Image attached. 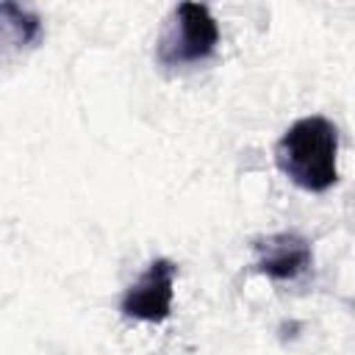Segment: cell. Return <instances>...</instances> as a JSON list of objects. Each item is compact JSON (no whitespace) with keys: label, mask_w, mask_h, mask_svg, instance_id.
I'll return each mask as SVG.
<instances>
[{"label":"cell","mask_w":355,"mask_h":355,"mask_svg":"<svg viewBox=\"0 0 355 355\" xmlns=\"http://www.w3.org/2000/svg\"><path fill=\"white\" fill-rule=\"evenodd\" d=\"M338 147L336 122L322 114L302 116L277 139L275 164L297 189L322 194L338 183Z\"/></svg>","instance_id":"obj_1"},{"label":"cell","mask_w":355,"mask_h":355,"mask_svg":"<svg viewBox=\"0 0 355 355\" xmlns=\"http://www.w3.org/2000/svg\"><path fill=\"white\" fill-rule=\"evenodd\" d=\"M219 47V25L205 3H178L158 36V61L186 67L208 61Z\"/></svg>","instance_id":"obj_2"},{"label":"cell","mask_w":355,"mask_h":355,"mask_svg":"<svg viewBox=\"0 0 355 355\" xmlns=\"http://www.w3.org/2000/svg\"><path fill=\"white\" fill-rule=\"evenodd\" d=\"M175 277H178V266L169 258L150 261V266L139 275V280L125 288L119 300L122 316L147 324L166 322L175 300Z\"/></svg>","instance_id":"obj_3"},{"label":"cell","mask_w":355,"mask_h":355,"mask_svg":"<svg viewBox=\"0 0 355 355\" xmlns=\"http://www.w3.org/2000/svg\"><path fill=\"white\" fill-rule=\"evenodd\" d=\"M313 266L311 241L297 230L269 233L252 241V269L275 283H288Z\"/></svg>","instance_id":"obj_4"},{"label":"cell","mask_w":355,"mask_h":355,"mask_svg":"<svg viewBox=\"0 0 355 355\" xmlns=\"http://www.w3.org/2000/svg\"><path fill=\"white\" fill-rule=\"evenodd\" d=\"M44 39L42 17L19 3H0V53L33 50Z\"/></svg>","instance_id":"obj_5"}]
</instances>
